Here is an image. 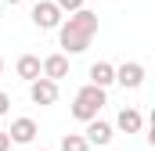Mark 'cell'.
I'll return each instance as SVG.
<instances>
[{
	"label": "cell",
	"mask_w": 155,
	"mask_h": 151,
	"mask_svg": "<svg viewBox=\"0 0 155 151\" xmlns=\"http://www.w3.org/2000/svg\"><path fill=\"white\" fill-rule=\"evenodd\" d=\"M15 72H18V79H25V83H36L40 79V58L36 54H22L15 61Z\"/></svg>",
	"instance_id": "10"
},
{
	"label": "cell",
	"mask_w": 155,
	"mask_h": 151,
	"mask_svg": "<svg viewBox=\"0 0 155 151\" xmlns=\"http://www.w3.org/2000/svg\"><path fill=\"white\" fill-rule=\"evenodd\" d=\"M0 151H11V137H7L4 130H0Z\"/></svg>",
	"instance_id": "15"
},
{
	"label": "cell",
	"mask_w": 155,
	"mask_h": 151,
	"mask_svg": "<svg viewBox=\"0 0 155 151\" xmlns=\"http://www.w3.org/2000/svg\"><path fill=\"white\" fill-rule=\"evenodd\" d=\"M40 76L51 79V83L65 79V76H69V58H65V54H47V58L40 61Z\"/></svg>",
	"instance_id": "5"
},
{
	"label": "cell",
	"mask_w": 155,
	"mask_h": 151,
	"mask_svg": "<svg viewBox=\"0 0 155 151\" xmlns=\"http://www.w3.org/2000/svg\"><path fill=\"white\" fill-rule=\"evenodd\" d=\"M61 151H90V144L83 140V133H65L61 137Z\"/></svg>",
	"instance_id": "12"
},
{
	"label": "cell",
	"mask_w": 155,
	"mask_h": 151,
	"mask_svg": "<svg viewBox=\"0 0 155 151\" xmlns=\"http://www.w3.org/2000/svg\"><path fill=\"white\" fill-rule=\"evenodd\" d=\"M112 83H116V65H108V61H94V65H90V86L105 90V86H112Z\"/></svg>",
	"instance_id": "9"
},
{
	"label": "cell",
	"mask_w": 155,
	"mask_h": 151,
	"mask_svg": "<svg viewBox=\"0 0 155 151\" xmlns=\"http://www.w3.org/2000/svg\"><path fill=\"white\" fill-rule=\"evenodd\" d=\"M7 137H11V144H33V137H36V122H33L29 115H22V119L11 122Z\"/></svg>",
	"instance_id": "8"
},
{
	"label": "cell",
	"mask_w": 155,
	"mask_h": 151,
	"mask_svg": "<svg viewBox=\"0 0 155 151\" xmlns=\"http://www.w3.org/2000/svg\"><path fill=\"white\" fill-rule=\"evenodd\" d=\"M4 4H22V0H4Z\"/></svg>",
	"instance_id": "16"
},
{
	"label": "cell",
	"mask_w": 155,
	"mask_h": 151,
	"mask_svg": "<svg viewBox=\"0 0 155 151\" xmlns=\"http://www.w3.org/2000/svg\"><path fill=\"white\" fill-rule=\"evenodd\" d=\"M101 108H105V90H97V86H90V83L76 90V97H72V119L94 122Z\"/></svg>",
	"instance_id": "2"
},
{
	"label": "cell",
	"mask_w": 155,
	"mask_h": 151,
	"mask_svg": "<svg viewBox=\"0 0 155 151\" xmlns=\"http://www.w3.org/2000/svg\"><path fill=\"white\" fill-rule=\"evenodd\" d=\"M83 4H87V0H54V7H58L61 14H65V11L76 14V11H83Z\"/></svg>",
	"instance_id": "13"
},
{
	"label": "cell",
	"mask_w": 155,
	"mask_h": 151,
	"mask_svg": "<svg viewBox=\"0 0 155 151\" xmlns=\"http://www.w3.org/2000/svg\"><path fill=\"white\" fill-rule=\"evenodd\" d=\"M116 126L123 130V133H141V126H144V115L137 112V108H123L116 119Z\"/></svg>",
	"instance_id": "11"
},
{
	"label": "cell",
	"mask_w": 155,
	"mask_h": 151,
	"mask_svg": "<svg viewBox=\"0 0 155 151\" xmlns=\"http://www.w3.org/2000/svg\"><path fill=\"white\" fill-rule=\"evenodd\" d=\"M33 25H36V29H43V33L61 25V11L54 7V0H40L36 7H33Z\"/></svg>",
	"instance_id": "3"
},
{
	"label": "cell",
	"mask_w": 155,
	"mask_h": 151,
	"mask_svg": "<svg viewBox=\"0 0 155 151\" xmlns=\"http://www.w3.org/2000/svg\"><path fill=\"white\" fill-rule=\"evenodd\" d=\"M40 151H47V148H40Z\"/></svg>",
	"instance_id": "18"
},
{
	"label": "cell",
	"mask_w": 155,
	"mask_h": 151,
	"mask_svg": "<svg viewBox=\"0 0 155 151\" xmlns=\"http://www.w3.org/2000/svg\"><path fill=\"white\" fill-rule=\"evenodd\" d=\"M94 36H97V14L87 11V7L69 14V18H61V25H58V43H61L65 58L69 54H83Z\"/></svg>",
	"instance_id": "1"
},
{
	"label": "cell",
	"mask_w": 155,
	"mask_h": 151,
	"mask_svg": "<svg viewBox=\"0 0 155 151\" xmlns=\"http://www.w3.org/2000/svg\"><path fill=\"white\" fill-rule=\"evenodd\" d=\"M112 126L108 122H101V119H94V122H87V133H83V140L90 144V148H105V144H112Z\"/></svg>",
	"instance_id": "7"
},
{
	"label": "cell",
	"mask_w": 155,
	"mask_h": 151,
	"mask_svg": "<svg viewBox=\"0 0 155 151\" xmlns=\"http://www.w3.org/2000/svg\"><path fill=\"white\" fill-rule=\"evenodd\" d=\"M7 112H11V97L0 90V115H7Z\"/></svg>",
	"instance_id": "14"
},
{
	"label": "cell",
	"mask_w": 155,
	"mask_h": 151,
	"mask_svg": "<svg viewBox=\"0 0 155 151\" xmlns=\"http://www.w3.org/2000/svg\"><path fill=\"white\" fill-rule=\"evenodd\" d=\"M29 97H33V104H54L58 101V83H51V79H43L40 76L36 83H29Z\"/></svg>",
	"instance_id": "6"
},
{
	"label": "cell",
	"mask_w": 155,
	"mask_h": 151,
	"mask_svg": "<svg viewBox=\"0 0 155 151\" xmlns=\"http://www.w3.org/2000/svg\"><path fill=\"white\" fill-rule=\"evenodd\" d=\"M116 83L123 90H137V86L144 83V65H141V61H123L116 69Z\"/></svg>",
	"instance_id": "4"
},
{
	"label": "cell",
	"mask_w": 155,
	"mask_h": 151,
	"mask_svg": "<svg viewBox=\"0 0 155 151\" xmlns=\"http://www.w3.org/2000/svg\"><path fill=\"white\" fill-rule=\"evenodd\" d=\"M0 76H4V58H0Z\"/></svg>",
	"instance_id": "17"
}]
</instances>
